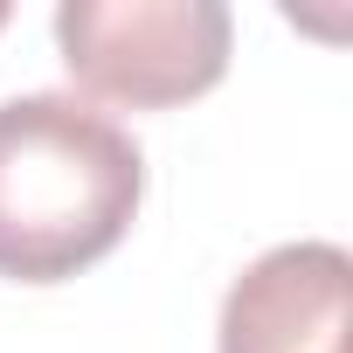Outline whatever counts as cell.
Masks as SVG:
<instances>
[{"mask_svg":"<svg viewBox=\"0 0 353 353\" xmlns=\"http://www.w3.org/2000/svg\"><path fill=\"white\" fill-rule=\"evenodd\" d=\"M145 201V152L83 97L0 104V277L63 284L111 256Z\"/></svg>","mask_w":353,"mask_h":353,"instance_id":"6da1fadb","label":"cell"},{"mask_svg":"<svg viewBox=\"0 0 353 353\" xmlns=\"http://www.w3.org/2000/svg\"><path fill=\"white\" fill-rule=\"evenodd\" d=\"M229 8L222 0H63L56 49L63 70L132 111H166L222 83L229 70Z\"/></svg>","mask_w":353,"mask_h":353,"instance_id":"7a4b0ae2","label":"cell"},{"mask_svg":"<svg viewBox=\"0 0 353 353\" xmlns=\"http://www.w3.org/2000/svg\"><path fill=\"white\" fill-rule=\"evenodd\" d=\"M353 263L339 243H284L222 298V353H346Z\"/></svg>","mask_w":353,"mask_h":353,"instance_id":"3957f363","label":"cell"},{"mask_svg":"<svg viewBox=\"0 0 353 353\" xmlns=\"http://www.w3.org/2000/svg\"><path fill=\"white\" fill-rule=\"evenodd\" d=\"M0 28H8V8H0Z\"/></svg>","mask_w":353,"mask_h":353,"instance_id":"277c9868","label":"cell"}]
</instances>
